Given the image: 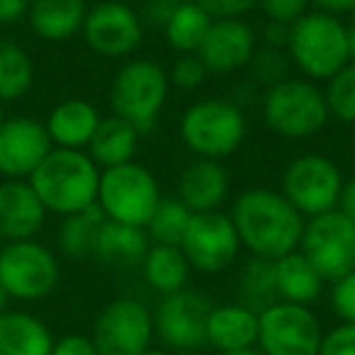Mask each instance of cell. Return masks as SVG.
I'll return each instance as SVG.
<instances>
[{"label":"cell","instance_id":"obj_1","mask_svg":"<svg viewBox=\"0 0 355 355\" xmlns=\"http://www.w3.org/2000/svg\"><path fill=\"white\" fill-rule=\"evenodd\" d=\"M229 217L236 227L241 248L268 261H277L297 251L306 222L280 190L270 188L243 190Z\"/></svg>","mask_w":355,"mask_h":355},{"label":"cell","instance_id":"obj_2","mask_svg":"<svg viewBox=\"0 0 355 355\" xmlns=\"http://www.w3.org/2000/svg\"><path fill=\"white\" fill-rule=\"evenodd\" d=\"M30 185L46 212L69 217L98 202L100 168L85 151L51 148L30 175Z\"/></svg>","mask_w":355,"mask_h":355},{"label":"cell","instance_id":"obj_3","mask_svg":"<svg viewBox=\"0 0 355 355\" xmlns=\"http://www.w3.org/2000/svg\"><path fill=\"white\" fill-rule=\"evenodd\" d=\"M290 64L306 80L326 83L348 64V25L340 17L309 10L290 27Z\"/></svg>","mask_w":355,"mask_h":355},{"label":"cell","instance_id":"obj_4","mask_svg":"<svg viewBox=\"0 0 355 355\" xmlns=\"http://www.w3.org/2000/svg\"><path fill=\"white\" fill-rule=\"evenodd\" d=\"M168 93L171 80L161 64L151 59H129L119 66L110 85V110L146 137L166 107Z\"/></svg>","mask_w":355,"mask_h":355},{"label":"cell","instance_id":"obj_5","mask_svg":"<svg viewBox=\"0 0 355 355\" xmlns=\"http://www.w3.org/2000/svg\"><path fill=\"white\" fill-rule=\"evenodd\" d=\"M263 122L280 139H309L329 124L324 88L306 78H285L266 88L261 100Z\"/></svg>","mask_w":355,"mask_h":355},{"label":"cell","instance_id":"obj_6","mask_svg":"<svg viewBox=\"0 0 355 355\" xmlns=\"http://www.w3.org/2000/svg\"><path fill=\"white\" fill-rule=\"evenodd\" d=\"M180 139L198 158L224 161L246 139V114L232 100H198L180 117Z\"/></svg>","mask_w":355,"mask_h":355},{"label":"cell","instance_id":"obj_7","mask_svg":"<svg viewBox=\"0 0 355 355\" xmlns=\"http://www.w3.org/2000/svg\"><path fill=\"white\" fill-rule=\"evenodd\" d=\"M161 200L163 195L156 175L141 163L132 161L100 171L98 207L112 222L146 229Z\"/></svg>","mask_w":355,"mask_h":355},{"label":"cell","instance_id":"obj_8","mask_svg":"<svg viewBox=\"0 0 355 355\" xmlns=\"http://www.w3.org/2000/svg\"><path fill=\"white\" fill-rule=\"evenodd\" d=\"M343 183V173L336 161L324 153H302L282 171L280 193L302 217L309 219L338 209Z\"/></svg>","mask_w":355,"mask_h":355},{"label":"cell","instance_id":"obj_9","mask_svg":"<svg viewBox=\"0 0 355 355\" xmlns=\"http://www.w3.org/2000/svg\"><path fill=\"white\" fill-rule=\"evenodd\" d=\"M59 280V258L37 239L6 243L0 251V285L10 300L40 302L56 290Z\"/></svg>","mask_w":355,"mask_h":355},{"label":"cell","instance_id":"obj_10","mask_svg":"<svg viewBox=\"0 0 355 355\" xmlns=\"http://www.w3.org/2000/svg\"><path fill=\"white\" fill-rule=\"evenodd\" d=\"M300 253L331 285L355 270V224L340 209L309 217L302 232Z\"/></svg>","mask_w":355,"mask_h":355},{"label":"cell","instance_id":"obj_11","mask_svg":"<svg viewBox=\"0 0 355 355\" xmlns=\"http://www.w3.org/2000/svg\"><path fill=\"white\" fill-rule=\"evenodd\" d=\"M212 306L207 295L188 287L161 297L151 311L153 336L173 353H198L207 348V316Z\"/></svg>","mask_w":355,"mask_h":355},{"label":"cell","instance_id":"obj_12","mask_svg":"<svg viewBox=\"0 0 355 355\" xmlns=\"http://www.w3.org/2000/svg\"><path fill=\"white\" fill-rule=\"evenodd\" d=\"M90 338L98 355H141L153 340L151 309L137 297H117L95 316Z\"/></svg>","mask_w":355,"mask_h":355},{"label":"cell","instance_id":"obj_13","mask_svg":"<svg viewBox=\"0 0 355 355\" xmlns=\"http://www.w3.org/2000/svg\"><path fill=\"white\" fill-rule=\"evenodd\" d=\"M144 32L146 25L137 8L122 0H103L88 8L80 37L93 54L103 59H124L141 46Z\"/></svg>","mask_w":355,"mask_h":355},{"label":"cell","instance_id":"obj_14","mask_svg":"<svg viewBox=\"0 0 355 355\" xmlns=\"http://www.w3.org/2000/svg\"><path fill=\"white\" fill-rule=\"evenodd\" d=\"M324 331L309 306L275 302L258 316V345L263 355H319Z\"/></svg>","mask_w":355,"mask_h":355},{"label":"cell","instance_id":"obj_15","mask_svg":"<svg viewBox=\"0 0 355 355\" xmlns=\"http://www.w3.org/2000/svg\"><path fill=\"white\" fill-rule=\"evenodd\" d=\"M180 251L185 253L190 268L205 275H214L232 266L241 251L236 227L232 217L224 212H200L193 214L180 241Z\"/></svg>","mask_w":355,"mask_h":355},{"label":"cell","instance_id":"obj_16","mask_svg":"<svg viewBox=\"0 0 355 355\" xmlns=\"http://www.w3.org/2000/svg\"><path fill=\"white\" fill-rule=\"evenodd\" d=\"M51 148L44 122L6 117L0 122V180H30Z\"/></svg>","mask_w":355,"mask_h":355},{"label":"cell","instance_id":"obj_17","mask_svg":"<svg viewBox=\"0 0 355 355\" xmlns=\"http://www.w3.org/2000/svg\"><path fill=\"white\" fill-rule=\"evenodd\" d=\"M256 49L258 37L253 27L241 17H224L212 22L198 49V59L207 73H236L251 64Z\"/></svg>","mask_w":355,"mask_h":355},{"label":"cell","instance_id":"obj_18","mask_svg":"<svg viewBox=\"0 0 355 355\" xmlns=\"http://www.w3.org/2000/svg\"><path fill=\"white\" fill-rule=\"evenodd\" d=\"M46 207L30 180H0V241L15 243L37 239L46 222Z\"/></svg>","mask_w":355,"mask_h":355},{"label":"cell","instance_id":"obj_19","mask_svg":"<svg viewBox=\"0 0 355 355\" xmlns=\"http://www.w3.org/2000/svg\"><path fill=\"white\" fill-rule=\"evenodd\" d=\"M229 173L222 161L195 158L178 178V200L193 214L217 212L229 195Z\"/></svg>","mask_w":355,"mask_h":355},{"label":"cell","instance_id":"obj_20","mask_svg":"<svg viewBox=\"0 0 355 355\" xmlns=\"http://www.w3.org/2000/svg\"><path fill=\"white\" fill-rule=\"evenodd\" d=\"M100 119H103V114L98 112V107L93 103H88L83 98H69L61 100L56 107H51L44 129L49 134L54 148L85 151Z\"/></svg>","mask_w":355,"mask_h":355},{"label":"cell","instance_id":"obj_21","mask_svg":"<svg viewBox=\"0 0 355 355\" xmlns=\"http://www.w3.org/2000/svg\"><path fill=\"white\" fill-rule=\"evenodd\" d=\"M207 345L217 353H236L258 345V314L229 302L214 304L207 316Z\"/></svg>","mask_w":355,"mask_h":355},{"label":"cell","instance_id":"obj_22","mask_svg":"<svg viewBox=\"0 0 355 355\" xmlns=\"http://www.w3.org/2000/svg\"><path fill=\"white\" fill-rule=\"evenodd\" d=\"M88 3L85 0H32L27 25L32 35L49 44L73 40L83 30Z\"/></svg>","mask_w":355,"mask_h":355},{"label":"cell","instance_id":"obj_23","mask_svg":"<svg viewBox=\"0 0 355 355\" xmlns=\"http://www.w3.org/2000/svg\"><path fill=\"white\" fill-rule=\"evenodd\" d=\"M148 248H151V239L146 229L105 219L93 258L117 270H132V268H141Z\"/></svg>","mask_w":355,"mask_h":355},{"label":"cell","instance_id":"obj_24","mask_svg":"<svg viewBox=\"0 0 355 355\" xmlns=\"http://www.w3.org/2000/svg\"><path fill=\"white\" fill-rule=\"evenodd\" d=\"M139 141H141V132L134 124L110 114V117L100 119L85 153L93 158L100 171H105V168L132 163L139 151Z\"/></svg>","mask_w":355,"mask_h":355},{"label":"cell","instance_id":"obj_25","mask_svg":"<svg viewBox=\"0 0 355 355\" xmlns=\"http://www.w3.org/2000/svg\"><path fill=\"white\" fill-rule=\"evenodd\" d=\"M54 336L40 316L8 309L0 314V355H51Z\"/></svg>","mask_w":355,"mask_h":355},{"label":"cell","instance_id":"obj_26","mask_svg":"<svg viewBox=\"0 0 355 355\" xmlns=\"http://www.w3.org/2000/svg\"><path fill=\"white\" fill-rule=\"evenodd\" d=\"M272 266H275V287L280 302L311 306L321 297L326 282L314 270V266L302 256L300 248L272 261Z\"/></svg>","mask_w":355,"mask_h":355},{"label":"cell","instance_id":"obj_27","mask_svg":"<svg viewBox=\"0 0 355 355\" xmlns=\"http://www.w3.org/2000/svg\"><path fill=\"white\" fill-rule=\"evenodd\" d=\"M190 272H193V268H190L185 253L180 251V246L151 243V248H148L146 258L141 263L144 280L161 297L185 290L190 280Z\"/></svg>","mask_w":355,"mask_h":355},{"label":"cell","instance_id":"obj_28","mask_svg":"<svg viewBox=\"0 0 355 355\" xmlns=\"http://www.w3.org/2000/svg\"><path fill=\"white\" fill-rule=\"evenodd\" d=\"M105 219L107 217L98 207V202L76 214H69V217H61V227L59 234H56L61 256L71 258V261H88V258H93L98 234L103 229Z\"/></svg>","mask_w":355,"mask_h":355},{"label":"cell","instance_id":"obj_29","mask_svg":"<svg viewBox=\"0 0 355 355\" xmlns=\"http://www.w3.org/2000/svg\"><path fill=\"white\" fill-rule=\"evenodd\" d=\"M234 302L246 309L256 311L258 316L266 309H270L277 300V287H275V266L268 258L251 256L239 270L236 280V295Z\"/></svg>","mask_w":355,"mask_h":355},{"label":"cell","instance_id":"obj_30","mask_svg":"<svg viewBox=\"0 0 355 355\" xmlns=\"http://www.w3.org/2000/svg\"><path fill=\"white\" fill-rule=\"evenodd\" d=\"M214 17L198 3H180L163 27L168 46L178 54H198Z\"/></svg>","mask_w":355,"mask_h":355},{"label":"cell","instance_id":"obj_31","mask_svg":"<svg viewBox=\"0 0 355 355\" xmlns=\"http://www.w3.org/2000/svg\"><path fill=\"white\" fill-rule=\"evenodd\" d=\"M35 61L30 51L12 40H0V100H22L35 85Z\"/></svg>","mask_w":355,"mask_h":355},{"label":"cell","instance_id":"obj_32","mask_svg":"<svg viewBox=\"0 0 355 355\" xmlns=\"http://www.w3.org/2000/svg\"><path fill=\"white\" fill-rule=\"evenodd\" d=\"M193 219V212L185 207L178 198H163L158 207L153 209L151 219L146 224V234L151 243H163V246H180L188 224Z\"/></svg>","mask_w":355,"mask_h":355},{"label":"cell","instance_id":"obj_33","mask_svg":"<svg viewBox=\"0 0 355 355\" xmlns=\"http://www.w3.org/2000/svg\"><path fill=\"white\" fill-rule=\"evenodd\" d=\"M324 98L331 117L343 124H355V61H348L326 80Z\"/></svg>","mask_w":355,"mask_h":355},{"label":"cell","instance_id":"obj_34","mask_svg":"<svg viewBox=\"0 0 355 355\" xmlns=\"http://www.w3.org/2000/svg\"><path fill=\"white\" fill-rule=\"evenodd\" d=\"M290 66L292 64H290L287 51L270 49V46H261V49H256V54H253L248 69H251L253 78H256L258 83H263L266 88H270V85L290 78Z\"/></svg>","mask_w":355,"mask_h":355},{"label":"cell","instance_id":"obj_35","mask_svg":"<svg viewBox=\"0 0 355 355\" xmlns=\"http://www.w3.org/2000/svg\"><path fill=\"white\" fill-rule=\"evenodd\" d=\"M207 69L198 59V54H180L173 61L171 71H168V80L173 88L180 90H198L200 85L207 80Z\"/></svg>","mask_w":355,"mask_h":355},{"label":"cell","instance_id":"obj_36","mask_svg":"<svg viewBox=\"0 0 355 355\" xmlns=\"http://www.w3.org/2000/svg\"><path fill=\"white\" fill-rule=\"evenodd\" d=\"M329 304L340 324H355V270L331 282Z\"/></svg>","mask_w":355,"mask_h":355},{"label":"cell","instance_id":"obj_37","mask_svg":"<svg viewBox=\"0 0 355 355\" xmlns=\"http://www.w3.org/2000/svg\"><path fill=\"white\" fill-rule=\"evenodd\" d=\"M258 8L270 22L292 27L302 15H306L311 8L309 0H258Z\"/></svg>","mask_w":355,"mask_h":355},{"label":"cell","instance_id":"obj_38","mask_svg":"<svg viewBox=\"0 0 355 355\" xmlns=\"http://www.w3.org/2000/svg\"><path fill=\"white\" fill-rule=\"evenodd\" d=\"M319 355H355V324H338L324 334Z\"/></svg>","mask_w":355,"mask_h":355},{"label":"cell","instance_id":"obj_39","mask_svg":"<svg viewBox=\"0 0 355 355\" xmlns=\"http://www.w3.org/2000/svg\"><path fill=\"white\" fill-rule=\"evenodd\" d=\"M198 6H202L214 20H224V17H243L258 8V0H195Z\"/></svg>","mask_w":355,"mask_h":355},{"label":"cell","instance_id":"obj_40","mask_svg":"<svg viewBox=\"0 0 355 355\" xmlns=\"http://www.w3.org/2000/svg\"><path fill=\"white\" fill-rule=\"evenodd\" d=\"M51 355H98L93 338L85 334H66L61 338H54Z\"/></svg>","mask_w":355,"mask_h":355},{"label":"cell","instance_id":"obj_41","mask_svg":"<svg viewBox=\"0 0 355 355\" xmlns=\"http://www.w3.org/2000/svg\"><path fill=\"white\" fill-rule=\"evenodd\" d=\"M178 6H180V0H146L144 8L139 10V15H141L144 25H151V27L163 30Z\"/></svg>","mask_w":355,"mask_h":355},{"label":"cell","instance_id":"obj_42","mask_svg":"<svg viewBox=\"0 0 355 355\" xmlns=\"http://www.w3.org/2000/svg\"><path fill=\"white\" fill-rule=\"evenodd\" d=\"M32 0H0V27H10L27 20Z\"/></svg>","mask_w":355,"mask_h":355},{"label":"cell","instance_id":"obj_43","mask_svg":"<svg viewBox=\"0 0 355 355\" xmlns=\"http://www.w3.org/2000/svg\"><path fill=\"white\" fill-rule=\"evenodd\" d=\"M287 40H290V27L280 25V22H266L263 27V46H270V49H287Z\"/></svg>","mask_w":355,"mask_h":355},{"label":"cell","instance_id":"obj_44","mask_svg":"<svg viewBox=\"0 0 355 355\" xmlns=\"http://www.w3.org/2000/svg\"><path fill=\"white\" fill-rule=\"evenodd\" d=\"M311 8L319 12H326V15H345V12L355 10V0H309Z\"/></svg>","mask_w":355,"mask_h":355},{"label":"cell","instance_id":"obj_45","mask_svg":"<svg viewBox=\"0 0 355 355\" xmlns=\"http://www.w3.org/2000/svg\"><path fill=\"white\" fill-rule=\"evenodd\" d=\"M338 209L355 224V175L348 178L343 183V193H340L338 200Z\"/></svg>","mask_w":355,"mask_h":355},{"label":"cell","instance_id":"obj_46","mask_svg":"<svg viewBox=\"0 0 355 355\" xmlns=\"http://www.w3.org/2000/svg\"><path fill=\"white\" fill-rule=\"evenodd\" d=\"M348 59L355 61V30L348 25Z\"/></svg>","mask_w":355,"mask_h":355},{"label":"cell","instance_id":"obj_47","mask_svg":"<svg viewBox=\"0 0 355 355\" xmlns=\"http://www.w3.org/2000/svg\"><path fill=\"white\" fill-rule=\"evenodd\" d=\"M8 309H10V297H8V292L0 285V314H6Z\"/></svg>","mask_w":355,"mask_h":355},{"label":"cell","instance_id":"obj_48","mask_svg":"<svg viewBox=\"0 0 355 355\" xmlns=\"http://www.w3.org/2000/svg\"><path fill=\"white\" fill-rule=\"evenodd\" d=\"M219 355H263L258 348H248V350H236V353H219Z\"/></svg>","mask_w":355,"mask_h":355},{"label":"cell","instance_id":"obj_49","mask_svg":"<svg viewBox=\"0 0 355 355\" xmlns=\"http://www.w3.org/2000/svg\"><path fill=\"white\" fill-rule=\"evenodd\" d=\"M141 355H171L168 350H163V348H148V350H144Z\"/></svg>","mask_w":355,"mask_h":355},{"label":"cell","instance_id":"obj_50","mask_svg":"<svg viewBox=\"0 0 355 355\" xmlns=\"http://www.w3.org/2000/svg\"><path fill=\"white\" fill-rule=\"evenodd\" d=\"M3 119H6V103L0 100V122H3Z\"/></svg>","mask_w":355,"mask_h":355},{"label":"cell","instance_id":"obj_51","mask_svg":"<svg viewBox=\"0 0 355 355\" xmlns=\"http://www.w3.org/2000/svg\"><path fill=\"white\" fill-rule=\"evenodd\" d=\"M350 17H353V20H350V27H353V30H355V10L350 12Z\"/></svg>","mask_w":355,"mask_h":355},{"label":"cell","instance_id":"obj_52","mask_svg":"<svg viewBox=\"0 0 355 355\" xmlns=\"http://www.w3.org/2000/svg\"><path fill=\"white\" fill-rule=\"evenodd\" d=\"M85 3H103V0H85Z\"/></svg>","mask_w":355,"mask_h":355},{"label":"cell","instance_id":"obj_53","mask_svg":"<svg viewBox=\"0 0 355 355\" xmlns=\"http://www.w3.org/2000/svg\"><path fill=\"white\" fill-rule=\"evenodd\" d=\"M353 156H355V137H353Z\"/></svg>","mask_w":355,"mask_h":355},{"label":"cell","instance_id":"obj_54","mask_svg":"<svg viewBox=\"0 0 355 355\" xmlns=\"http://www.w3.org/2000/svg\"><path fill=\"white\" fill-rule=\"evenodd\" d=\"M3 246H6V243H3V241H0V251H3Z\"/></svg>","mask_w":355,"mask_h":355}]
</instances>
